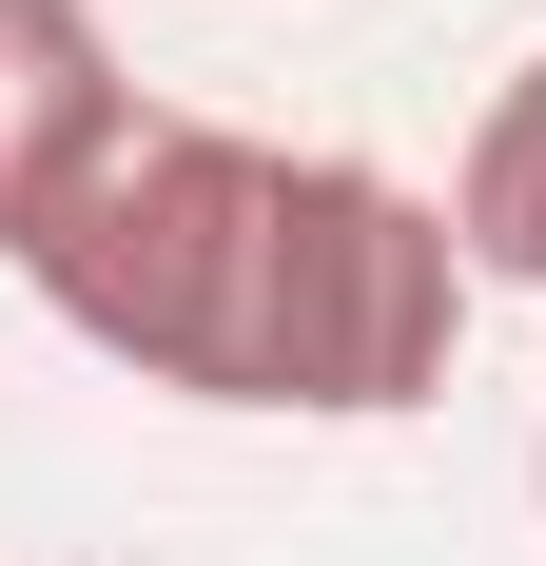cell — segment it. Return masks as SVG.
<instances>
[{"instance_id": "obj_2", "label": "cell", "mask_w": 546, "mask_h": 566, "mask_svg": "<svg viewBox=\"0 0 546 566\" xmlns=\"http://www.w3.org/2000/svg\"><path fill=\"white\" fill-rule=\"evenodd\" d=\"M449 352H469V234L449 196L371 157H293L273 196V293H254V391L234 410H313V430H371V410H430Z\"/></svg>"}, {"instance_id": "obj_1", "label": "cell", "mask_w": 546, "mask_h": 566, "mask_svg": "<svg viewBox=\"0 0 546 566\" xmlns=\"http://www.w3.org/2000/svg\"><path fill=\"white\" fill-rule=\"evenodd\" d=\"M273 196H293V157L273 137H234V117H117L98 157H78V196L40 216V313L98 371H137V391L176 410H234L254 391V293H273Z\"/></svg>"}, {"instance_id": "obj_3", "label": "cell", "mask_w": 546, "mask_h": 566, "mask_svg": "<svg viewBox=\"0 0 546 566\" xmlns=\"http://www.w3.org/2000/svg\"><path fill=\"white\" fill-rule=\"evenodd\" d=\"M117 117H137V78H117L98 0H0V254H40V216L78 196Z\"/></svg>"}, {"instance_id": "obj_5", "label": "cell", "mask_w": 546, "mask_h": 566, "mask_svg": "<svg viewBox=\"0 0 546 566\" xmlns=\"http://www.w3.org/2000/svg\"><path fill=\"white\" fill-rule=\"evenodd\" d=\"M527 489H546V450H527Z\"/></svg>"}, {"instance_id": "obj_4", "label": "cell", "mask_w": 546, "mask_h": 566, "mask_svg": "<svg viewBox=\"0 0 546 566\" xmlns=\"http://www.w3.org/2000/svg\"><path fill=\"white\" fill-rule=\"evenodd\" d=\"M449 234H469V274L546 293V40L489 78V117H469V157H449Z\"/></svg>"}]
</instances>
